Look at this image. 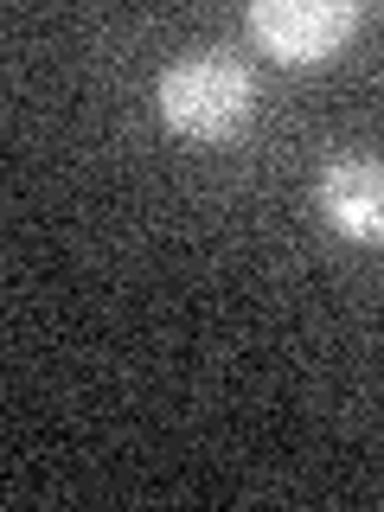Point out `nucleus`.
<instances>
[{"label": "nucleus", "mask_w": 384, "mask_h": 512, "mask_svg": "<svg viewBox=\"0 0 384 512\" xmlns=\"http://www.w3.org/2000/svg\"><path fill=\"white\" fill-rule=\"evenodd\" d=\"M352 26H359L352 0H256L250 7V39L288 64L333 58L352 39Z\"/></svg>", "instance_id": "nucleus-2"}, {"label": "nucleus", "mask_w": 384, "mask_h": 512, "mask_svg": "<svg viewBox=\"0 0 384 512\" xmlns=\"http://www.w3.org/2000/svg\"><path fill=\"white\" fill-rule=\"evenodd\" d=\"M154 103H160V122L186 141H224L250 122L256 109V77L250 64H237L231 52H192V58H173L154 84Z\"/></svg>", "instance_id": "nucleus-1"}, {"label": "nucleus", "mask_w": 384, "mask_h": 512, "mask_svg": "<svg viewBox=\"0 0 384 512\" xmlns=\"http://www.w3.org/2000/svg\"><path fill=\"white\" fill-rule=\"evenodd\" d=\"M314 205L352 244H378L384 237V154H333L314 180Z\"/></svg>", "instance_id": "nucleus-3"}]
</instances>
